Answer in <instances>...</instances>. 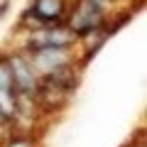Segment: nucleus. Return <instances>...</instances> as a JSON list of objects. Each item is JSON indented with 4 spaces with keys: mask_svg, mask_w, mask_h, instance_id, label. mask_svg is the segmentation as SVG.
<instances>
[{
    "mask_svg": "<svg viewBox=\"0 0 147 147\" xmlns=\"http://www.w3.org/2000/svg\"><path fill=\"white\" fill-rule=\"evenodd\" d=\"M0 88L15 91V84H12V71H10L7 59H3V61H0Z\"/></svg>",
    "mask_w": 147,
    "mask_h": 147,
    "instance_id": "obj_3",
    "label": "nucleus"
},
{
    "mask_svg": "<svg viewBox=\"0 0 147 147\" xmlns=\"http://www.w3.org/2000/svg\"><path fill=\"white\" fill-rule=\"evenodd\" d=\"M64 0H34L32 3V12L37 15L39 22H59L64 17Z\"/></svg>",
    "mask_w": 147,
    "mask_h": 147,
    "instance_id": "obj_2",
    "label": "nucleus"
},
{
    "mask_svg": "<svg viewBox=\"0 0 147 147\" xmlns=\"http://www.w3.org/2000/svg\"><path fill=\"white\" fill-rule=\"evenodd\" d=\"M10 64V71H12V84H15V96H30L34 98L37 88H39V79H37V71L32 69L30 59L25 54H17V57L7 59Z\"/></svg>",
    "mask_w": 147,
    "mask_h": 147,
    "instance_id": "obj_1",
    "label": "nucleus"
},
{
    "mask_svg": "<svg viewBox=\"0 0 147 147\" xmlns=\"http://www.w3.org/2000/svg\"><path fill=\"white\" fill-rule=\"evenodd\" d=\"M12 147H30V145H27V142H22V140H17L15 145H12Z\"/></svg>",
    "mask_w": 147,
    "mask_h": 147,
    "instance_id": "obj_4",
    "label": "nucleus"
}]
</instances>
